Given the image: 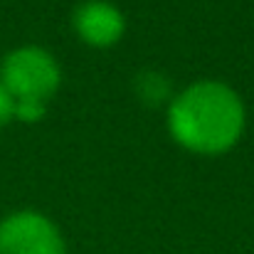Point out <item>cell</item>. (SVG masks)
I'll return each instance as SVG.
<instances>
[{"label":"cell","instance_id":"cell-1","mask_svg":"<svg viewBox=\"0 0 254 254\" xmlns=\"http://www.w3.org/2000/svg\"><path fill=\"white\" fill-rule=\"evenodd\" d=\"M247 111L240 94L217 79H200L178 91L168 104V131L185 151L220 156L245 131Z\"/></svg>","mask_w":254,"mask_h":254},{"label":"cell","instance_id":"cell-2","mask_svg":"<svg viewBox=\"0 0 254 254\" xmlns=\"http://www.w3.org/2000/svg\"><path fill=\"white\" fill-rule=\"evenodd\" d=\"M0 82L12 94V99L47 101L60 89L62 72L47 50L37 45H22L7 52L0 62Z\"/></svg>","mask_w":254,"mask_h":254},{"label":"cell","instance_id":"cell-3","mask_svg":"<svg viewBox=\"0 0 254 254\" xmlns=\"http://www.w3.org/2000/svg\"><path fill=\"white\" fill-rule=\"evenodd\" d=\"M0 254H67V242L47 215L17 210L0 220Z\"/></svg>","mask_w":254,"mask_h":254},{"label":"cell","instance_id":"cell-4","mask_svg":"<svg viewBox=\"0 0 254 254\" xmlns=\"http://www.w3.org/2000/svg\"><path fill=\"white\" fill-rule=\"evenodd\" d=\"M74 30L91 47H111L124 37L126 20L124 12L109 0H84L74 10Z\"/></svg>","mask_w":254,"mask_h":254},{"label":"cell","instance_id":"cell-5","mask_svg":"<svg viewBox=\"0 0 254 254\" xmlns=\"http://www.w3.org/2000/svg\"><path fill=\"white\" fill-rule=\"evenodd\" d=\"M133 94L138 96V101L143 106H168L170 99L175 96L173 94V86H170V79L158 72V69H143L133 77Z\"/></svg>","mask_w":254,"mask_h":254},{"label":"cell","instance_id":"cell-6","mask_svg":"<svg viewBox=\"0 0 254 254\" xmlns=\"http://www.w3.org/2000/svg\"><path fill=\"white\" fill-rule=\"evenodd\" d=\"M47 114V101H37V99H15V114L12 119L22 121V124H37L42 121Z\"/></svg>","mask_w":254,"mask_h":254},{"label":"cell","instance_id":"cell-7","mask_svg":"<svg viewBox=\"0 0 254 254\" xmlns=\"http://www.w3.org/2000/svg\"><path fill=\"white\" fill-rule=\"evenodd\" d=\"M12 114H15V99L0 82V128L12 121Z\"/></svg>","mask_w":254,"mask_h":254}]
</instances>
